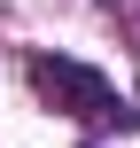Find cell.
I'll return each mask as SVG.
<instances>
[{
  "instance_id": "cell-1",
  "label": "cell",
  "mask_w": 140,
  "mask_h": 148,
  "mask_svg": "<svg viewBox=\"0 0 140 148\" xmlns=\"http://www.w3.org/2000/svg\"><path fill=\"white\" fill-rule=\"evenodd\" d=\"M31 86H39V94H47L70 125H86V133H125V125H132L125 94H117L101 70L70 62V55H31Z\"/></svg>"
}]
</instances>
